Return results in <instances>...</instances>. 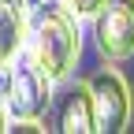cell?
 Wrapping results in <instances>:
<instances>
[{
  "mask_svg": "<svg viewBox=\"0 0 134 134\" xmlns=\"http://www.w3.org/2000/svg\"><path fill=\"white\" fill-rule=\"evenodd\" d=\"M45 4H48V0H26V8H30V15L37 11V8H45Z\"/></svg>",
  "mask_w": 134,
  "mask_h": 134,
  "instance_id": "cell-9",
  "label": "cell"
},
{
  "mask_svg": "<svg viewBox=\"0 0 134 134\" xmlns=\"http://www.w3.org/2000/svg\"><path fill=\"white\" fill-rule=\"evenodd\" d=\"M60 4H63L67 11H71L78 23H93V15H97L100 8H104V0H60Z\"/></svg>",
  "mask_w": 134,
  "mask_h": 134,
  "instance_id": "cell-7",
  "label": "cell"
},
{
  "mask_svg": "<svg viewBox=\"0 0 134 134\" xmlns=\"http://www.w3.org/2000/svg\"><path fill=\"white\" fill-rule=\"evenodd\" d=\"M93 90V112H97V130L100 134H119L127 130L130 115H134V97L127 78L115 71V67H100V71L90 78Z\"/></svg>",
  "mask_w": 134,
  "mask_h": 134,
  "instance_id": "cell-4",
  "label": "cell"
},
{
  "mask_svg": "<svg viewBox=\"0 0 134 134\" xmlns=\"http://www.w3.org/2000/svg\"><path fill=\"white\" fill-rule=\"evenodd\" d=\"M8 123H11L8 119V108H4V100H0V130H8Z\"/></svg>",
  "mask_w": 134,
  "mask_h": 134,
  "instance_id": "cell-8",
  "label": "cell"
},
{
  "mask_svg": "<svg viewBox=\"0 0 134 134\" xmlns=\"http://www.w3.org/2000/svg\"><path fill=\"white\" fill-rule=\"evenodd\" d=\"M26 56L41 67L52 82H67L82 56V23L67 11L60 0H48L45 8L30 15Z\"/></svg>",
  "mask_w": 134,
  "mask_h": 134,
  "instance_id": "cell-1",
  "label": "cell"
},
{
  "mask_svg": "<svg viewBox=\"0 0 134 134\" xmlns=\"http://www.w3.org/2000/svg\"><path fill=\"white\" fill-rule=\"evenodd\" d=\"M52 86L56 82L23 52L11 63V90H8V100H4L8 119L11 123H19V119L45 123V112L52 108Z\"/></svg>",
  "mask_w": 134,
  "mask_h": 134,
  "instance_id": "cell-2",
  "label": "cell"
},
{
  "mask_svg": "<svg viewBox=\"0 0 134 134\" xmlns=\"http://www.w3.org/2000/svg\"><path fill=\"white\" fill-rule=\"evenodd\" d=\"M30 8L26 0H0V63H15L26 52Z\"/></svg>",
  "mask_w": 134,
  "mask_h": 134,
  "instance_id": "cell-6",
  "label": "cell"
},
{
  "mask_svg": "<svg viewBox=\"0 0 134 134\" xmlns=\"http://www.w3.org/2000/svg\"><path fill=\"white\" fill-rule=\"evenodd\" d=\"M93 45L104 63L134 56V0H104V8L93 15Z\"/></svg>",
  "mask_w": 134,
  "mask_h": 134,
  "instance_id": "cell-3",
  "label": "cell"
},
{
  "mask_svg": "<svg viewBox=\"0 0 134 134\" xmlns=\"http://www.w3.org/2000/svg\"><path fill=\"white\" fill-rule=\"evenodd\" d=\"M56 130L63 134H97V112H93V90L86 82H71L56 100Z\"/></svg>",
  "mask_w": 134,
  "mask_h": 134,
  "instance_id": "cell-5",
  "label": "cell"
}]
</instances>
